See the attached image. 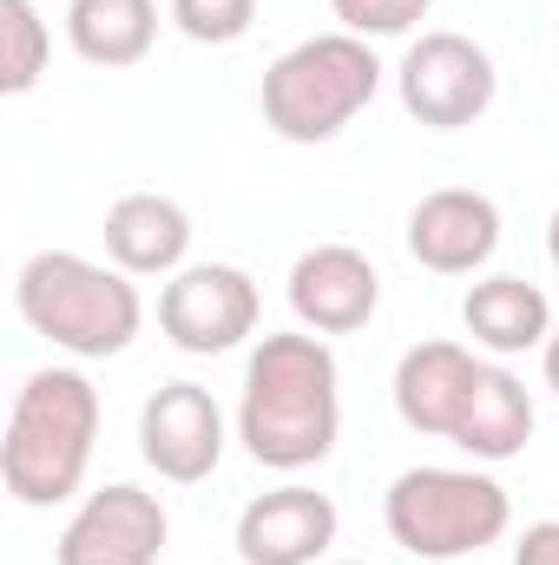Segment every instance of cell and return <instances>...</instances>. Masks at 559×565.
<instances>
[{"instance_id":"cell-1","label":"cell","mask_w":559,"mask_h":565,"mask_svg":"<svg viewBox=\"0 0 559 565\" xmlns=\"http://www.w3.org/2000/svg\"><path fill=\"white\" fill-rule=\"evenodd\" d=\"M342 434V375L323 335H264L244 369V402H238V440L257 467L303 473L329 460Z\"/></svg>"},{"instance_id":"cell-2","label":"cell","mask_w":559,"mask_h":565,"mask_svg":"<svg viewBox=\"0 0 559 565\" xmlns=\"http://www.w3.org/2000/svg\"><path fill=\"white\" fill-rule=\"evenodd\" d=\"M99 447V388L80 369H33L13 395L0 480L20 507H60L86 487Z\"/></svg>"},{"instance_id":"cell-3","label":"cell","mask_w":559,"mask_h":565,"mask_svg":"<svg viewBox=\"0 0 559 565\" xmlns=\"http://www.w3.org/2000/svg\"><path fill=\"white\" fill-rule=\"evenodd\" d=\"M13 309L33 335H46L53 349L80 355V362H106V355H126L133 335L145 322V302L126 270H106L93 257H73V250H40L20 264L13 282Z\"/></svg>"},{"instance_id":"cell-4","label":"cell","mask_w":559,"mask_h":565,"mask_svg":"<svg viewBox=\"0 0 559 565\" xmlns=\"http://www.w3.org/2000/svg\"><path fill=\"white\" fill-rule=\"evenodd\" d=\"M382 86V60L356 33L296 40L264 73V126L289 145H329Z\"/></svg>"},{"instance_id":"cell-5","label":"cell","mask_w":559,"mask_h":565,"mask_svg":"<svg viewBox=\"0 0 559 565\" xmlns=\"http://www.w3.org/2000/svg\"><path fill=\"white\" fill-rule=\"evenodd\" d=\"M382 520H389V540L402 553L447 565L494 546L514 526V500L481 467H409V473H395Z\"/></svg>"},{"instance_id":"cell-6","label":"cell","mask_w":559,"mask_h":565,"mask_svg":"<svg viewBox=\"0 0 559 565\" xmlns=\"http://www.w3.org/2000/svg\"><path fill=\"white\" fill-rule=\"evenodd\" d=\"M395 86H402V106H409L415 126L461 132V126H474L494 106L500 73H494L481 40H467V33H421L402 53V66H395Z\"/></svg>"},{"instance_id":"cell-7","label":"cell","mask_w":559,"mask_h":565,"mask_svg":"<svg viewBox=\"0 0 559 565\" xmlns=\"http://www.w3.org/2000/svg\"><path fill=\"white\" fill-rule=\"evenodd\" d=\"M257 282L238 264H191L165 282L158 296V329L184 355H231L244 335H257Z\"/></svg>"},{"instance_id":"cell-8","label":"cell","mask_w":559,"mask_h":565,"mask_svg":"<svg viewBox=\"0 0 559 565\" xmlns=\"http://www.w3.org/2000/svg\"><path fill=\"white\" fill-rule=\"evenodd\" d=\"M165 540H171V520H165L158 493L113 480L80 500V513L66 520V533L53 546V565H158Z\"/></svg>"},{"instance_id":"cell-9","label":"cell","mask_w":559,"mask_h":565,"mask_svg":"<svg viewBox=\"0 0 559 565\" xmlns=\"http://www.w3.org/2000/svg\"><path fill=\"white\" fill-rule=\"evenodd\" d=\"M139 454L171 487H198L224 460V408L198 382H165L139 408Z\"/></svg>"},{"instance_id":"cell-10","label":"cell","mask_w":559,"mask_h":565,"mask_svg":"<svg viewBox=\"0 0 559 565\" xmlns=\"http://www.w3.org/2000/svg\"><path fill=\"white\" fill-rule=\"evenodd\" d=\"M289 309L309 335H356L382 309V277L356 244H316L289 270Z\"/></svg>"},{"instance_id":"cell-11","label":"cell","mask_w":559,"mask_h":565,"mask_svg":"<svg viewBox=\"0 0 559 565\" xmlns=\"http://www.w3.org/2000/svg\"><path fill=\"white\" fill-rule=\"evenodd\" d=\"M500 250V204L487 191L447 184L409 211V257L434 277H474Z\"/></svg>"},{"instance_id":"cell-12","label":"cell","mask_w":559,"mask_h":565,"mask_svg":"<svg viewBox=\"0 0 559 565\" xmlns=\"http://www.w3.org/2000/svg\"><path fill=\"white\" fill-rule=\"evenodd\" d=\"M336 500L316 487H271L238 513V559L244 565H316L336 546Z\"/></svg>"},{"instance_id":"cell-13","label":"cell","mask_w":559,"mask_h":565,"mask_svg":"<svg viewBox=\"0 0 559 565\" xmlns=\"http://www.w3.org/2000/svg\"><path fill=\"white\" fill-rule=\"evenodd\" d=\"M481 355L467 342H415L402 362H395V415L415 427V434H441L454 440V422L481 382Z\"/></svg>"},{"instance_id":"cell-14","label":"cell","mask_w":559,"mask_h":565,"mask_svg":"<svg viewBox=\"0 0 559 565\" xmlns=\"http://www.w3.org/2000/svg\"><path fill=\"white\" fill-rule=\"evenodd\" d=\"M191 250V217L178 198L158 191H126L106 211V257L126 277H178Z\"/></svg>"},{"instance_id":"cell-15","label":"cell","mask_w":559,"mask_h":565,"mask_svg":"<svg viewBox=\"0 0 559 565\" xmlns=\"http://www.w3.org/2000/svg\"><path fill=\"white\" fill-rule=\"evenodd\" d=\"M461 322H467L474 349H487V355H527V349H547L553 302H547L540 282H527V277H481L461 296Z\"/></svg>"},{"instance_id":"cell-16","label":"cell","mask_w":559,"mask_h":565,"mask_svg":"<svg viewBox=\"0 0 559 565\" xmlns=\"http://www.w3.org/2000/svg\"><path fill=\"white\" fill-rule=\"evenodd\" d=\"M527 440H534V395H527V382L514 369L487 362L474 395H467V408H461V422H454V447L467 460L494 467V460H514Z\"/></svg>"},{"instance_id":"cell-17","label":"cell","mask_w":559,"mask_h":565,"mask_svg":"<svg viewBox=\"0 0 559 565\" xmlns=\"http://www.w3.org/2000/svg\"><path fill=\"white\" fill-rule=\"evenodd\" d=\"M66 40L86 66H139L158 40V0H73L66 7Z\"/></svg>"},{"instance_id":"cell-18","label":"cell","mask_w":559,"mask_h":565,"mask_svg":"<svg viewBox=\"0 0 559 565\" xmlns=\"http://www.w3.org/2000/svg\"><path fill=\"white\" fill-rule=\"evenodd\" d=\"M46 53H53V40H46V20H40V7L33 0H0V93H33L40 86V73H46Z\"/></svg>"},{"instance_id":"cell-19","label":"cell","mask_w":559,"mask_h":565,"mask_svg":"<svg viewBox=\"0 0 559 565\" xmlns=\"http://www.w3.org/2000/svg\"><path fill=\"white\" fill-rule=\"evenodd\" d=\"M171 20H178V33L198 40V46H231V40L251 33L257 0H171Z\"/></svg>"},{"instance_id":"cell-20","label":"cell","mask_w":559,"mask_h":565,"mask_svg":"<svg viewBox=\"0 0 559 565\" xmlns=\"http://www.w3.org/2000/svg\"><path fill=\"white\" fill-rule=\"evenodd\" d=\"M434 0H329V13L342 20V33L356 40H395V33H415L428 20Z\"/></svg>"},{"instance_id":"cell-21","label":"cell","mask_w":559,"mask_h":565,"mask_svg":"<svg viewBox=\"0 0 559 565\" xmlns=\"http://www.w3.org/2000/svg\"><path fill=\"white\" fill-rule=\"evenodd\" d=\"M514 565H559V520L527 526V540L514 546Z\"/></svg>"},{"instance_id":"cell-22","label":"cell","mask_w":559,"mask_h":565,"mask_svg":"<svg viewBox=\"0 0 559 565\" xmlns=\"http://www.w3.org/2000/svg\"><path fill=\"white\" fill-rule=\"evenodd\" d=\"M540 355H547V388L559 395V329L547 335V349H540Z\"/></svg>"},{"instance_id":"cell-23","label":"cell","mask_w":559,"mask_h":565,"mask_svg":"<svg viewBox=\"0 0 559 565\" xmlns=\"http://www.w3.org/2000/svg\"><path fill=\"white\" fill-rule=\"evenodd\" d=\"M547 257H553V270H559V211H553V224H547Z\"/></svg>"},{"instance_id":"cell-24","label":"cell","mask_w":559,"mask_h":565,"mask_svg":"<svg viewBox=\"0 0 559 565\" xmlns=\"http://www.w3.org/2000/svg\"><path fill=\"white\" fill-rule=\"evenodd\" d=\"M336 565H362V559H336Z\"/></svg>"}]
</instances>
